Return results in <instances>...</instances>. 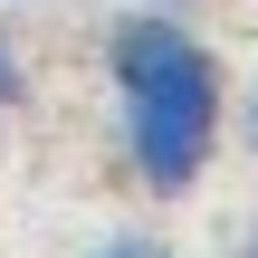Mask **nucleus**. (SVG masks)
Segmentation results:
<instances>
[{
  "mask_svg": "<svg viewBox=\"0 0 258 258\" xmlns=\"http://www.w3.org/2000/svg\"><path fill=\"white\" fill-rule=\"evenodd\" d=\"M105 77H115V115H124V153L144 172V191H191L220 153V57L172 19V10H134L105 38Z\"/></svg>",
  "mask_w": 258,
  "mask_h": 258,
  "instance_id": "nucleus-1",
  "label": "nucleus"
},
{
  "mask_svg": "<svg viewBox=\"0 0 258 258\" xmlns=\"http://www.w3.org/2000/svg\"><path fill=\"white\" fill-rule=\"evenodd\" d=\"M29 96V67H19V48H10V29H0V115Z\"/></svg>",
  "mask_w": 258,
  "mask_h": 258,
  "instance_id": "nucleus-2",
  "label": "nucleus"
},
{
  "mask_svg": "<svg viewBox=\"0 0 258 258\" xmlns=\"http://www.w3.org/2000/svg\"><path fill=\"white\" fill-rule=\"evenodd\" d=\"M96 258H172V249H163V239H105Z\"/></svg>",
  "mask_w": 258,
  "mask_h": 258,
  "instance_id": "nucleus-3",
  "label": "nucleus"
},
{
  "mask_svg": "<svg viewBox=\"0 0 258 258\" xmlns=\"http://www.w3.org/2000/svg\"><path fill=\"white\" fill-rule=\"evenodd\" d=\"M134 10H191V0H134Z\"/></svg>",
  "mask_w": 258,
  "mask_h": 258,
  "instance_id": "nucleus-4",
  "label": "nucleus"
},
{
  "mask_svg": "<svg viewBox=\"0 0 258 258\" xmlns=\"http://www.w3.org/2000/svg\"><path fill=\"white\" fill-rule=\"evenodd\" d=\"M239 258H258V230H249V249H239Z\"/></svg>",
  "mask_w": 258,
  "mask_h": 258,
  "instance_id": "nucleus-5",
  "label": "nucleus"
},
{
  "mask_svg": "<svg viewBox=\"0 0 258 258\" xmlns=\"http://www.w3.org/2000/svg\"><path fill=\"white\" fill-rule=\"evenodd\" d=\"M249 134H258V105H249Z\"/></svg>",
  "mask_w": 258,
  "mask_h": 258,
  "instance_id": "nucleus-6",
  "label": "nucleus"
}]
</instances>
